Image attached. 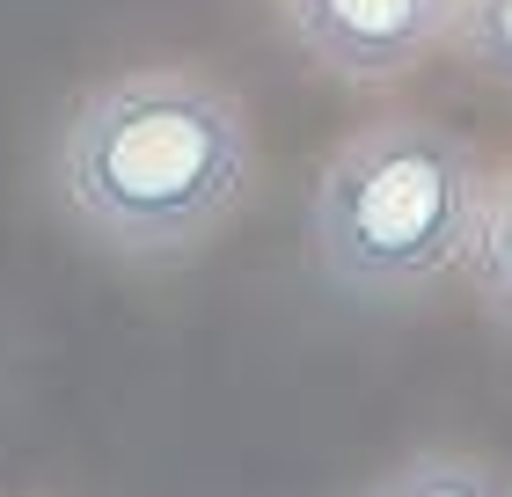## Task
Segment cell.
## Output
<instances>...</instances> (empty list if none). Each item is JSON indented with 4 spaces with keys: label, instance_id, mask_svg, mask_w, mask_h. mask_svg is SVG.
<instances>
[{
    "label": "cell",
    "instance_id": "obj_1",
    "mask_svg": "<svg viewBox=\"0 0 512 497\" xmlns=\"http://www.w3.org/2000/svg\"><path fill=\"white\" fill-rule=\"evenodd\" d=\"M44 183L66 227L110 256H183L242 212L256 183L249 110L183 66H132L59 117Z\"/></svg>",
    "mask_w": 512,
    "mask_h": 497
},
{
    "label": "cell",
    "instance_id": "obj_2",
    "mask_svg": "<svg viewBox=\"0 0 512 497\" xmlns=\"http://www.w3.org/2000/svg\"><path fill=\"white\" fill-rule=\"evenodd\" d=\"M483 161L454 125L381 117L330 154L308 205L322 278L352 300H417L469 264Z\"/></svg>",
    "mask_w": 512,
    "mask_h": 497
},
{
    "label": "cell",
    "instance_id": "obj_3",
    "mask_svg": "<svg viewBox=\"0 0 512 497\" xmlns=\"http://www.w3.org/2000/svg\"><path fill=\"white\" fill-rule=\"evenodd\" d=\"M278 15L337 81H395L447 44L454 0H278Z\"/></svg>",
    "mask_w": 512,
    "mask_h": 497
},
{
    "label": "cell",
    "instance_id": "obj_4",
    "mask_svg": "<svg viewBox=\"0 0 512 497\" xmlns=\"http://www.w3.org/2000/svg\"><path fill=\"white\" fill-rule=\"evenodd\" d=\"M366 497H512V476L476 454H454V446H425V454L395 461Z\"/></svg>",
    "mask_w": 512,
    "mask_h": 497
},
{
    "label": "cell",
    "instance_id": "obj_5",
    "mask_svg": "<svg viewBox=\"0 0 512 497\" xmlns=\"http://www.w3.org/2000/svg\"><path fill=\"white\" fill-rule=\"evenodd\" d=\"M469 286L498 322H512V176L483 183V212H476V242H469Z\"/></svg>",
    "mask_w": 512,
    "mask_h": 497
},
{
    "label": "cell",
    "instance_id": "obj_6",
    "mask_svg": "<svg viewBox=\"0 0 512 497\" xmlns=\"http://www.w3.org/2000/svg\"><path fill=\"white\" fill-rule=\"evenodd\" d=\"M447 52L469 66V74L512 88V0H454Z\"/></svg>",
    "mask_w": 512,
    "mask_h": 497
}]
</instances>
